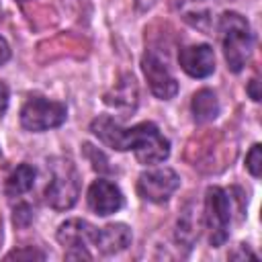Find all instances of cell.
I'll return each mask as SVG.
<instances>
[{"label":"cell","mask_w":262,"mask_h":262,"mask_svg":"<svg viewBox=\"0 0 262 262\" xmlns=\"http://www.w3.org/2000/svg\"><path fill=\"white\" fill-rule=\"evenodd\" d=\"M219 37L227 68L233 74H239L246 68L254 47L250 23L239 12H223L219 16Z\"/></svg>","instance_id":"1"},{"label":"cell","mask_w":262,"mask_h":262,"mask_svg":"<svg viewBox=\"0 0 262 262\" xmlns=\"http://www.w3.org/2000/svg\"><path fill=\"white\" fill-rule=\"evenodd\" d=\"M51 176L45 186V203L55 211L72 209L80 194V176L70 160H55L49 164Z\"/></svg>","instance_id":"2"},{"label":"cell","mask_w":262,"mask_h":262,"mask_svg":"<svg viewBox=\"0 0 262 262\" xmlns=\"http://www.w3.org/2000/svg\"><path fill=\"white\" fill-rule=\"evenodd\" d=\"M231 221V196L219 186H209L203 205V225L209 231V244L219 248L229 237Z\"/></svg>","instance_id":"3"},{"label":"cell","mask_w":262,"mask_h":262,"mask_svg":"<svg viewBox=\"0 0 262 262\" xmlns=\"http://www.w3.org/2000/svg\"><path fill=\"white\" fill-rule=\"evenodd\" d=\"M66 117H68L66 104H61L57 100H47L43 96L29 98L20 108V125L33 133L55 129V127L63 125Z\"/></svg>","instance_id":"4"},{"label":"cell","mask_w":262,"mask_h":262,"mask_svg":"<svg viewBox=\"0 0 262 262\" xmlns=\"http://www.w3.org/2000/svg\"><path fill=\"white\" fill-rule=\"evenodd\" d=\"M131 149L143 166L160 164L170 156V141L160 133V129L145 121L131 127Z\"/></svg>","instance_id":"5"},{"label":"cell","mask_w":262,"mask_h":262,"mask_svg":"<svg viewBox=\"0 0 262 262\" xmlns=\"http://www.w3.org/2000/svg\"><path fill=\"white\" fill-rule=\"evenodd\" d=\"M180 186V178L172 168H154L139 174L137 192L149 203H166Z\"/></svg>","instance_id":"6"},{"label":"cell","mask_w":262,"mask_h":262,"mask_svg":"<svg viewBox=\"0 0 262 262\" xmlns=\"http://www.w3.org/2000/svg\"><path fill=\"white\" fill-rule=\"evenodd\" d=\"M141 70L147 80V86L154 96L160 100H168L178 92V82L170 74L166 61H162L154 51H145L141 57Z\"/></svg>","instance_id":"7"},{"label":"cell","mask_w":262,"mask_h":262,"mask_svg":"<svg viewBox=\"0 0 262 262\" xmlns=\"http://www.w3.org/2000/svg\"><path fill=\"white\" fill-rule=\"evenodd\" d=\"M178 63L180 68L190 76V78H207L215 72V53L213 47L207 43L199 45H186L178 53Z\"/></svg>","instance_id":"8"},{"label":"cell","mask_w":262,"mask_h":262,"mask_svg":"<svg viewBox=\"0 0 262 262\" xmlns=\"http://www.w3.org/2000/svg\"><path fill=\"white\" fill-rule=\"evenodd\" d=\"M88 207L100 215L106 217L111 213H117L123 207V192L119 190V186L106 178H98L90 184L88 188Z\"/></svg>","instance_id":"9"},{"label":"cell","mask_w":262,"mask_h":262,"mask_svg":"<svg viewBox=\"0 0 262 262\" xmlns=\"http://www.w3.org/2000/svg\"><path fill=\"white\" fill-rule=\"evenodd\" d=\"M90 131L111 149L127 151L131 141V127H121L113 117L100 115L90 123Z\"/></svg>","instance_id":"10"},{"label":"cell","mask_w":262,"mask_h":262,"mask_svg":"<svg viewBox=\"0 0 262 262\" xmlns=\"http://www.w3.org/2000/svg\"><path fill=\"white\" fill-rule=\"evenodd\" d=\"M100 254H119L131 246V229L125 223H111L98 227L94 233V244Z\"/></svg>","instance_id":"11"},{"label":"cell","mask_w":262,"mask_h":262,"mask_svg":"<svg viewBox=\"0 0 262 262\" xmlns=\"http://www.w3.org/2000/svg\"><path fill=\"white\" fill-rule=\"evenodd\" d=\"M94 233H96V227L90 225L88 221H84V219H68L57 229V242L66 250L86 248V246L94 244Z\"/></svg>","instance_id":"12"},{"label":"cell","mask_w":262,"mask_h":262,"mask_svg":"<svg viewBox=\"0 0 262 262\" xmlns=\"http://www.w3.org/2000/svg\"><path fill=\"white\" fill-rule=\"evenodd\" d=\"M203 227H205L203 225V211L196 205L184 207V211L180 213V217L176 221V242L186 246V248H192L196 244Z\"/></svg>","instance_id":"13"},{"label":"cell","mask_w":262,"mask_h":262,"mask_svg":"<svg viewBox=\"0 0 262 262\" xmlns=\"http://www.w3.org/2000/svg\"><path fill=\"white\" fill-rule=\"evenodd\" d=\"M104 102L113 108H119L123 113H131L137 104V84L135 78L125 74L113 88L111 92L104 94Z\"/></svg>","instance_id":"14"},{"label":"cell","mask_w":262,"mask_h":262,"mask_svg":"<svg viewBox=\"0 0 262 262\" xmlns=\"http://www.w3.org/2000/svg\"><path fill=\"white\" fill-rule=\"evenodd\" d=\"M176 8L188 25H192L201 31H209L213 0H176Z\"/></svg>","instance_id":"15"},{"label":"cell","mask_w":262,"mask_h":262,"mask_svg":"<svg viewBox=\"0 0 262 262\" xmlns=\"http://www.w3.org/2000/svg\"><path fill=\"white\" fill-rule=\"evenodd\" d=\"M190 108H192V117L196 123H209V121L217 119V115H219V100L213 90L203 88L192 96Z\"/></svg>","instance_id":"16"},{"label":"cell","mask_w":262,"mask_h":262,"mask_svg":"<svg viewBox=\"0 0 262 262\" xmlns=\"http://www.w3.org/2000/svg\"><path fill=\"white\" fill-rule=\"evenodd\" d=\"M35 176H37V172H35L33 166H29V164L16 166L10 172L8 180H6V188H4L6 194L14 199V196H20V194L29 192L33 188V184H35Z\"/></svg>","instance_id":"17"},{"label":"cell","mask_w":262,"mask_h":262,"mask_svg":"<svg viewBox=\"0 0 262 262\" xmlns=\"http://www.w3.org/2000/svg\"><path fill=\"white\" fill-rule=\"evenodd\" d=\"M246 170H248L254 178L260 176V172H262V149H260V143H254V145L250 147V151H248V156H246Z\"/></svg>","instance_id":"18"},{"label":"cell","mask_w":262,"mask_h":262,"mask_svg":"<svg viewBox=\"0 0 262 262\" xmlns=\"http://www.w3.org/2000/svg\"><path fill=\"white\" fill-rule=\"evenodd\" d=\"M31 221H33V209H31L29 205L20 203V205L14 209V223L20 225V227H25V225H29Z\"/></svg>","instance_id":"19"},{"label":"cell","mask_w":262,"mask_h":262,"mask_svg":"<svg viewBox=\"0 0 262 262\" xmlns=\"http://www.w3.org/2000/svg\"><path fill=\"white\" fill-rule=\"evenodd\" d=\"M6 258H8V260H10V258H16V260H20V258H29V260H31V258H39V260H43L45 254L39 252V250H35V248L31 246V248H27V250H14V252H10Z\"/></svg>","instance_id":"20"},{"label":"cell","mask_w":262,"mask_h":262,"mask_svg":"<svg viewBox=\"0 0 262 262\" xmlns=\"http://www.w3.org/2000/svg\"><path fill=\"white\" fill-rule=\"evenodd\" d=\"M6 108H8V86L0 82V117H4Z\"/></svg>","instance_id":"21"},{"label":"cell","mask_w":262,"mask_h":262,"mask_svg":"<svg viewBox=\"0 0 262 262\" xmlns=\"http://www.w3.org/2000/svg\"><path fill=\"white\" fill-rule=\"evenodd\" d=\"M258 80L256 78H252L250 82H248V94H250V98L254 100V102H258L260 100V92H258Z\"/></svg>","instance_id":"22"},{"label":"cell","mask_w":262,"mask_h":262,"mask_svg":"<svg viewBox=\"0 0 262 262\" xmlns=\"http://www.w3.org/2000/svg\"><path fill=\"white\" fill-rule=\"evenodd\" d=\"M8 59H10V47H8V43L0 37V66H4Z\"/></svg>","instance_id":"23"},{"label":"cell","mask_w":262,"mask_h":262,"mask_svg":"<svg viewBox=\"0 0 262 262\" xmlns=\"http://www.w3.org/2000/svg\"><path fill=\"white\" fill-rule=\"evenodd\" d=\"M154 4H156V0H135V6L139 10H149Z\"/></svg>","instance_id":"24"},{"label":"cell","mask_w":262,"mask_h":262,"mask_svg":"<svg viewBox=\"0 0 262 262\" xmlns=\"http://www.w3.org/2000/svg\"><path fill=\"white\" fill-rule=\"evenodd\" d=\"M0 14H2V8H0Z\"/></svg>","instance_id":"25"}]
</instances>
